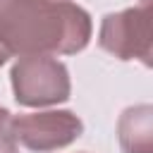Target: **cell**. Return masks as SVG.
<instances>
[{
  "label": "cell",
  "instance_id": "obj_1",
  "mask_svg": "<svg viewBox=\"0 0 153 153\" xmlns=\"http://www.w3.org/2000/svg\"><path fill=\"white\" fill-rule=\"evenodd\" d=\"M91 31L88 12L69 0H0V43L10 55H74Z\"/></svg>",
  "mask_w": 153,
  "mask_h": 153
},
{
  "label": "cell",
  "instance_id": "obj_2",
  "mask_svg": "<svg viewBox=\"0 0 153 153\" xmlns=\"http://www.w3.org/2000/svg\"><path fill=\"white\" fill-rule=\"evenodd\" d=\"M14 100L26 108H45L69 100L67 67L53 55H22L10 72Z\"/></svg>",
  "mask_w": 153,
  "mask_h": 153
},
{
  "label": "cell",
  "instance_id": "obj_3",
  "mask_svg": "<svg viewBox=\"0 0 153 153\" xmlns=\"http://www.w3.org/2000/svg\"><path fill=\"white\" fill-rule=\"evenodd\" d=\"M98 45L117 60H141L151 65V2L110 12L100 22Z\"/></svg>",
  "mask_w": 153,
  "mask_h": 153
},
{
  "label": "cell",
  "instance_id": "obj_4",
  "mask_svg": "<svg viewBox=\"0 0 153 153\" xmlns=\"http://www.w3.org/2000/svg\"><path fill=\"white\" fill-rule=\"evenodd\" d=\"M10 129L17 143L33 153H50L74 143L84 134V122L72 110H45L12 115Z\"/></svg>",
  "mask_w": 153,
  "mask_h": 153
},
{
  "label": "cell",
  "instance_id": "obj_5",
  "mask_svg": "<svg viewBox=\"0 0 153 153\" xmlns=\"http://www.w3.org/2000/svg\"><path fill=\"white\" fill-rule=\"evenodd\" d=\"M153 108L131 105L117 120V139L122 153H153Z\"/></svg>",
  "mask_w": 153,
  "mask_h": 153
},
{
  "label": "cell",
  "instance_id": "obj_6",
  "mask_svg": "<svg viewBox=\"0 0 153 153\" xmlns=\"http://www.w3.org/2000/svg\"><path fill=\"white\" fill-rule=\"evenodd\" d=\"M10 120H12L10 110L0 108V153H17V141L12 136Z\"/></svg>",
  "mask_w": 153,
  "mask_h": 153
},
{
  "label": "cell",
  "instance_id": "obj_7",
  "mask_svg": "<svg viewBox=\"0 0 153 153\" xmlns=\"http://www.w3.org/2000/svg\"><path fill=\"white\" fill-rule=\"evenodd\" d=\"M7 60H10V50H7V48H5L2 43H0V67H2V65H5Z\"/></svg>",
  "mask_w": 153,
  "mask_h": 153
}]
</instances>
